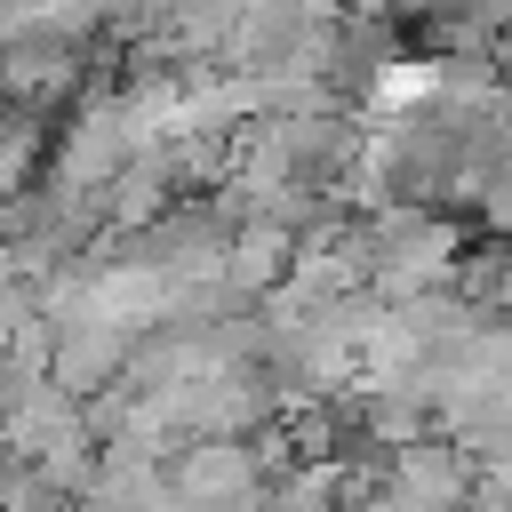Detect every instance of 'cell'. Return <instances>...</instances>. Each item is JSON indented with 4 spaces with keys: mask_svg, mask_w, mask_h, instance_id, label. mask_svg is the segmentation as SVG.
I'll list each match as a JSON object with an SVG mask.
<instances>
[{
    "mask_svg": "<svg viewBox=\"0 0 512 512\" xmlns=\"http://www.w3.org/2000/svg\"><path fill=\"white\" fill-rule=\"evenodd\" d=\"M360 240H368V288L384 304L432 296L456 272V224H440L424 208H384L376 224H360Z\"/></svg>",
    "mask_w": 512,
    "mask_h": 512,
    "instance_id": "6da1fadb",
    "label": "cell"
},
{
    "mask_svg": "<svg viewBox=\"0 0 512 512\" xmlns=\"http://www.w3.org/2000/svg\"><path fill=\"white\" fill-rule=\"evenodd\" d=\"M384 488H400V496H416V504H432V512H464V504H472V488H480V464H472L448 432H424V440L392 448Z\"/></svg>",
    "mask_w": 512,
    "mask_h": 512,
    "instance_id": "7a4b0ae2",
    "label": "cell"
},
{
    "mask_svg": "<svg viewBox=\"0 0 512 512\" xmlns=\"http://www.w3.org/2000/svg\"><path fill=\"white\" fill-rule=\"evenodd\" d=\"M80 512H184V504H176L168 464H152V456H104L96 480H88V496H80Z\"/></svg>",
    "mask_w": 512,
    "mask_h": 512,
    "instance_id": "3957f363",
    "label": "cell"
},
{
    "mask_svg": "<svg viewBox=\"0 0 512 512\" xmlns=\"http://www.w3.org/2000/svg\"><path fill=\"white\" fill-rule=\"evenodd\" d=\"M288 256H296V232H288V224H264V216H248V224L232 232V256H224V280H232L240 296H256V288H272V280H288Z\"/></svg>",
    "mask_w": 512,
    "mask_h": 512,
    "instance_id": "277c9868",
    "label": "cell"
},
{
    "mask_svg": "<svg viewBox=\"0 0 512 512\" xmlns=\"http://www.w3.org/2000/svg\"><path fill=\"white\" fill-rule=\"evenodd\" d=\"M352 488H360V480H352L336 456H304V464L272 472L264 512H344V496H352Z\"/></svg>",
    "mask_w": 512,
    "mask_h": 512,
    "instance_id": "5b68a950",
    "label": "cell"
},
{
    "mask_svg": "<svg viewBox=\"0 0 512 512\" xmlns=\"http://www.w3.org/2000/svg\"><path fill=\"white\" fill-rule=\"evenodd\" d=\"M360 512H432V504H416V496H400V488H376Z\"/></svg>",
    "mask_w": 512,
    "mask_h": 512,
    "instance_id": "8992f818",
    "label": "cell"
},
{
    "mask_svg": "<svg viewBox=\"0 0 512 512\" xmlns=\"http://www.w3.org/2000/svg\"><path fill=\"white\" fill-rule=\"evenodd\" d=\"M504 64H512V40H504Z\"/></svg>",
    "mask_w": 512,
    "mask_h": 512,
    "instance_id": "52a82bcc",
    "label": "cell"
}]
</instances>
